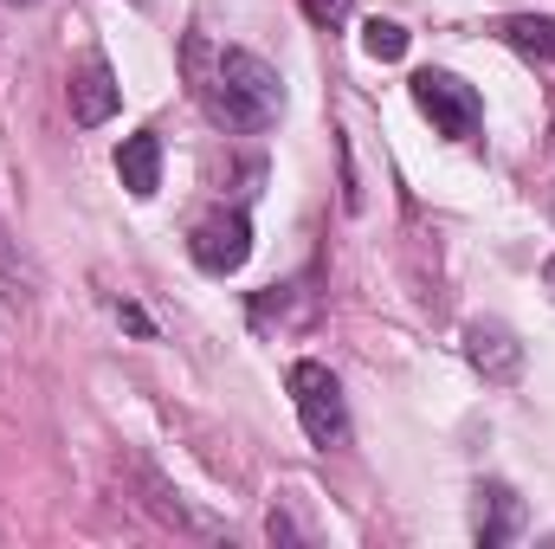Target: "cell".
Here are the masks:
<instances>
[{
  "label": "cell",
  "mask_w": 555,
  "mask_h": 549,
  "mask_svg": "<svg viewBox=\"0 0 555 549\" xmlns=\"http://www.w3.org/2000/svg\"><path fill=\"white\" fill-rule=\"evenodd\" d=\"M291 408L304 420V439L310 446H323V452H336L343 439H349V401H343V382L323 369V362H291Z\"/></svg>",
  "instance_id": "7a4b0ae2"
},
{
  "label": "cell",
  "mask_w": 555,
  "mask_h": 549,
  "mask_svg": "<svg viewBox=\"0 0 555 549\" xmlns=\"http://www.w3.org/2000/svg\"><path fill=\"white\" fill-rule=\"evenodd\" d=\"M465 362L485 375V382H517L524 375V343H517V330L511 323H498V317H478V323H465Z\"/></svg>",
  "instance_id": "5b68a950"
},
{
  "label": "cell",
  "mask_w": 555,
  "mask_h": 549,
  "mask_svg": "<svg viewBox=\"0 0 555 549\" xmlns=\"http://www.w3.org/2000/svg\"><path fill=\"white\" fill-rule=\"evenodd\" d=\"M188 253H194L201 272H214V278L240 272V266L253 259V220H246V214H207V220L194 227Z\"/></svg>",
  "instance_id": "277c9868"
},
{
  "label": "cell",
  "mask_w": 555,
  "mask_h": 549,
  "mask_svg": "<svg viewBox=\"0 0 555 549\" xmlns=\"http://www.w3.org/2000/svg\"><path fill=\"white\" fill-rule=\"evenodd\" d=\"M117 175H124V188H130L137 201H149V194L162 188V142H155V130L124 137V149H117Z\"/></svg>",
  "instance_id": "ba28073f"
},
{
  "label": "cell",
  "mask_w": 555,
  "mask_h": 549,
  "mask_svg": "<svg viewBox=\"0 0 555 549\" xmlns=\"http://www.w3.org/2000/svg\"><path fill=\"white\" fill-rule=\"evenodd\" d=\"M7 266H13V253H7V233H0V272H7Z\"/></svg>",
  "instance_id": "7c38bea8"
},
{
  "label": "cell",
  "mask_w": 555,
  "mask_h": 549,
  "mask_svg": "<svg viewBox=\"0 0 555 549\" xmlns=\"http://www.w3.org/2000/svg\"><path fill=\"white\" fill-rule=\"evenodd\" d=\"M188 52L207 65V72H201V104H207V117H214L220 130H233V137L272 130L278 111H284V85H278V72L259 52H240V46H220V52L188 46Z\"/></svg>",
  "instance_id": "6da1fadb"
},
{
  "label": "cell",
  "mask_w": 555,
  "mask_h": 549,
  "mask_svg": "<svg viewBox=\"0 0 555 549\" xmlns=\"http://www.w3.org/2000/svg\"><path fill=\"white\" fill-rule=\"evenodd\" d=\"M349 7H356V0H304V13H310L317 26H336V20H349Z\"/></svg>",
  "instance_id": "8fae6325"
},
{
  "label": "cell",
  "mask_w": 555,
  "mask_h": 549,
  "mask_svg": "<svg viewBox=\"0 0 555 549\" xmlns=\"http://www.w3.org/2000/svg\"><path fill=\"white\" fill-rule=\"evenodd\" d=\"M543 284H550V297H555V259H550V266H543Z\"/></svg>",
  "instance_id": "4fadbf2b"
},
{
  "label": "cell",
  "mask_w": 555,
  "mask_h": 549,
  "mask_svg": "<svg viewBox=\"0 0 555 549\" xmlns=\"http://www.w3.org/2000/svg\"><path fill=\"white\" fill-rule=\"evenodd\" d=\"M13 7H33V0H13Z\"/></svg>",
  "instance_id": "9a60e30c"
},
{
  "label": "cell",
  "mask_w": 555,
  "mask_h": 549,
  "mask_svg": "<svg viewBox=\"0 0 555 549\" xmlns=\"http://www.w3.org/2000/svg\"><path fill=\"white\" fill-rule=\"evenodd\" d=\"M550 220H555V181H550Z\"/></svg>",
  "instance_id": "5bb4252c"
},
{
  "label": "cell",
  "mask_w": 555,
  "mask_h": 549,
  "mask_svg": "<svg viewBox=\"0 0 555 549\" xmlns=\"http://www.w3.org/2000/svg\"><path fill=\"white\" fill-rule=\"evenodd\" d=\"M414 104H420V117H426L439 137H452V142H472L478 130H485V98H478L465 78L439 72V65L414 72Z\"/></svg>",
  "instance_id": "3957f363"
},
{
  "label": "cell",
  "mask_w": 555,
  "mask_h": 549,
  "mask_svg": "<svg viewBox=\"0 0 555 549\" xmlns=\"http://www.w3.org/2000/svg\"><path fill=\"white\" fill-rule=\"evenodd\" d=\"M472 537H478L485 549L524 537V498H517L504 478H485V485L472 491Z\"/></svg>",
  "instance_id": "8992f818"
},
{
  "label": "cell",
  "mask_w": 555,
  "mask_h": 549,
  "mask_svg": "<svg viewBox=\"0 0 555 549\" xmlns=\"http://www.w3.org/2000/svg\"><path fill=\"white\" fill-rule=\"evenodd\" d=\"M498 33H504L517 52H530V59H555V13H511Z\"/></svg>",
  "instance_id": "9c48e42d"
},
{
  "label": "cell",
  "mask_w": 555,
  "mask_h": 549,
  "mask_svg": "<svg viewBox=\"0 0 555 549\" xmlns=\"http://www.w3.org/2000/svg\"><path fill=\"white\" fill-rule=\"evenodd\" d=\"M117 104H124V85L111 78V65H104V59H85V65L72 72V124L98 130V124L117 117Z\"/></svg>",
  "instance_id": "52a82bcc"
},
{
  "label": "cell",
  "mask_w": 555,
  "mask_h": 549,
  "mask_svg": "<svg viewBox=\"0 0 555 549\" xmlns=\"http://www.w3.org/2000/svg\"><path fill=\"white\" fill-rule=\"evenodd\" d=\"M362 52H369V59H401V52H408V26L369 20V26H362Z\"/></svg>",
  "instance_id": "30bf717a"
}]
</instances>
